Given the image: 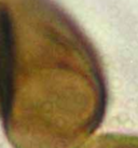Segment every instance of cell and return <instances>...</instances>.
<instances>
[{
  "label": "cell",
  "instance_id": "cell-1",
  "mask_svg": "<svg viewBox=\"0 0 138 148\" xmlns=\"http://www.w3.org/2000/svg\"><path fill=\"white\" fill-rule=\"evenodd\" d=\"M5 134L14 148H82L102 123L97 51L54 0H0Z\"/></svg>",
  "mask_w": 138,
  "mask_h": 148
},
{
  "label": "cell",
  "instance_id": "cell-2",
  "mask_svg": "<svg viewBox=\"0 0 138 148\" xmlns=\"http://www.w3.org/2000/svg\"><path fill=\"white\" fill-rule=\"evenodd\" d=\"M84 148H138V137L125 134L107 133L93 138Z\"/></svg>",
  "mask_w": 138,
  "mask_h": 148
},
{
  "label": "cell",
  "instance_id": "cell-3",
  "mask_svg": "<svg viewBox=\"0 0 138 148\" xmlns=\"http://www.w3.org/2000/svg\"><path fill=\"white\" fill-rule=\"evenodd\" d=\"M1 22H0V76H1Z\"/></svg>",
  "mask_w": 138,
  "mask_h": 148
}]
</instances>
